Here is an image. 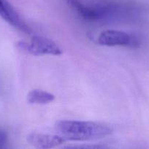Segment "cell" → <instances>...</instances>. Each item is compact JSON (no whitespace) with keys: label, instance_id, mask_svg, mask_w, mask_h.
Returning a JSON list of instances; mask_svg holds the SVG:
<instances>
[{"label":"cell","instance_id":"5","mask_svg":"<svg viewBox=\"0 0 149 149\" xmlns=\"http://www.w3.org/2000/svg\"><path fill=\"white\" fill-rule=\"evenodd\" d=\"M66 141L61 135L32 132L27 136V142L37 148H53L61 145Z\"/></svg>","mask_w":149,"mask_h":149},{"label":"cell","instance_id":"6","mask_svg":"<svg viewBox=\"0 0 149 149\" xmlns=\"http://www.w3.org/2000/svg\"><path fill=\"white\" fill-rule=\"evenodd\" d=\"M0 16L15 29L26 33H30L29 26L6 0H0Z\"/></svg>","mask_w":149,"mask_h":149},{"label":"cell","instance_id":"7","mask_svg":"<svg viewBox=\"0 0 149 149\" xmlns=\"http://www.w3.org/2000/svg\"><path fill=\"white\" fill-rule=\"evenodd\" d=\"M54 99L55 96L53 94L38 89L32 90L27 95V101L30 104H48L53 101Z\"/></svg>","mask_w":149,"mask_h":149},{"label":"cell","instance_id":"2","mask_svg":"<svg viewBox=\"0 0 149 149\" xmlns=\"http://www.w3.org/2000/svg\"><path fill=\"white\" fill-rule=\"evenodd\" d=\"M19 47L35 56L44 55H60L62 54V50L56 42L41 36H33L29 43L20 42Z\"/></svg>","mask_w":149,"mask_h":149},{"label":"cell","instance_id":"3","mask_svg":"<svg viewBox=\"0 0 149 149\" xmlns=\"http://www.w3.org/2000/svg\"><path fill=\"white\" fill-rule=\"evenodd\" d=\"M97 42L100 45L107 47L119 46L137 48L140 46V41L136 36L118 30L104 31L99 34Z\"/></svg>","mask_w":149,"mask_h":149},{"label":"cell","instance_id":"1","mask_svg":"<svg viewBox=\"0 0 149 149\" xmlns=\"http://www.w3.org/2000/svg\"><path fill=\"white\" fill-rule=\"evenodd\" d=\"M56 129L66 141H88L105 138L112 133L109 127L102 124L83 121L61 120Z\"/></svg>","mask_w":149,"mask_h":149},{"label":"cell","instance_id":"8","mask_svg":"<svg viewBox=\"0 0 149 149\" xmlns=\"http://www.w3.org/2000/svg\"><path fill=\"white\" fill-rule=\"evenodd\" d=\"M7 142V132L2 129H0V148H3L5 146Z\"/></svg>","mask_w":149,"mask_h":149},{"label":"cell","instance_id":"4","mask_svg":"<svg viewBox=\"0 0 149 149\" xmlns=\"http://www.w3.org/2000/svg\"><path fill=\"white\" fill-rule=\"evenodd\" d=\"M68 4L80 17L89 21L102 20L113 10L110 6H88L80 0H68Z\"/></svg>","mask_w":149,"mask_h":149}]
</instances>
